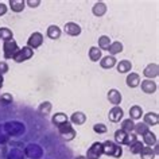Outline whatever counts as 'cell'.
Here are the masks:
<instances>
[{"label":"cell","instance_id":"obj_1","mask_svg":"<svg viewBox=\"0 0 159 159\" xmlns=\"http://www.w3.org/2000/svg\"><path fill=\"white\" fill-rule=\"evenodd\" d=\"M4 125V129L6 132L10 135V136H20V135L25 132L26 127L23 123L20 121H7Z\"/></svg>","mask_w":159,"mask_h":159},{"label":"cell","instance_id":"obj_2","mask_svg":"<svg viewBox=\"0 0 159 159\" xmlns=\"http://www.w3.org/2000/svg\"><path fill=\"white\" fill-rule=\"evenodd\" d=\"M43 155V150L41 146L35 144V143H31V144L26 146L25 148V157L30 158V159H41Z\"/></svg>","mask_w":159,"mask_h":159},{"label":"cell","instance_id":"obj_3","mask_svg":"<svg viewBox=\"0 0 159 159\" xmlns=\"http://www.w3.org/2000/svg\"><path fill=\"white\" fill-rule=\"evenodd\" d=\"M3 51H4V58H7V59L14 58V57H15V54H16L18 51H19L18 43L15 42L14 39L4 42V45H3Z\"/></svg>","mask_w":159,"mask_h":159},{"label":"cell","instance_id":"obj_4","mask_svg":"<svg viewBox=\"0 0 159 159\" xmlns=\"http://www.w3.org/2000/svg\"><path fill=\"white\" fill-rule=\"evenodd\" d=\"M58 131H59V134L63 136V139H66V140H71V139H74V136H75V131L73 129L70 121L58 125Z\"/></svg>","mask_w":159,"mask_h":159},{"label":"cell","instance_id":"obj_5","mask_svg":"<svg viewBox=\"0 0 159 159\" xmlns=\"http://www.w3.org/2000/svg\"><path fill=\"white\" fill-rule=\"evenodd\" d=\"M34 55V50L33 49H30V47H23L22 50H19L16 54H15V57H14V61L15 62H18V63H20L23 61H26V59H30L31 57Z\"/></svg>","mask_w":159,"mask_h":159},{"label":"cell","instance_id":"obj_6","mask_svg":"<svg viewBox=\"0 0 159 159\" xmlns=\"http://www.w3.org/2000/svg\"><path fill=\"white\" fill-rule=\"evenodd\" d=\"M102 155V146L101 143H93L88 150V158L86 159H98Z\"/></svg>","mask_w":159,"mask_h":159},{"label":"cell","instance_id":"obj_7","mask_svg":"<svg viewBox=\"0 0 159 159\" xmlns=\"http://www.w3.org/2000/svg\"><path fill=\"white\" fill-rule=\"evenodd\" d=\"M43 43V35L41 33H34L31 34V37L29 38V41H27V47H30V49H37Z\"/></svg>","mask_w":159,"mask_h":159},{"label":"cell","instance_id":"obj_8","mask_svg":"<svg viewBox=\"0 0 159 159\" xmlns=\"http://www.w3.org/2000/svg\"><path fill=\"white\" fill-rule=\"evenodd\" d=\"M65 33L70 37H78L81 34V27L74 22H69L65 25Z\"/></svg>","mask_w":159,"mask_h":159},{"label":"cell","instance_id":"obj_9","mask_svg":"<svg viewBox=\"0 0 159 159\" xmlns=\"http://www.w3.org/2000/svg\"><path fill=\"white\" fill-rule=\"evenodd\" d=\"M123 115H124V112H123V109L120 108V107H113L112 109L109 111V120L112 123H119L123 119Z\"/></svg>","mask_w":159,"mask_h":159},{"label":"cell","instance_id":"obj_10","mask_svg":"<svg viewBox=\"0 0 159 159\" xmlns=\"http://www.w3.org/2000/svg\"><path fill=\"white\" fill-rule=\"evenodd\" d=\"M144 77L147 78H154V77H157L158 73H159V66L157 65V63H150L148 66H146V69H144Z\"/></svg>","mask_w":159,"mask_h":159},{"label":"cell","instance_id":"obj_11","mask_svg":"<svg viewBox=\"0 0 159 159\" xmlns=\"http://www.w3.org/2000/svg\"><path fill=\"white\" fill-rule=\"evenodd\" d=\"M142 90L144 93H154L155 90H157V84L152 81V80H144V81H142Z\"/></svg>","mask_w":159,"mask_h":159},{"label":"cell","instance_id":"obj_12","mask_svg":"<svg viewBox=\"0 0 159 159\" xmlns=\"http://www.w3.org/2000/svg\"><path fill=\"white\" fill-rule=\"evenodd\" d=\"M108 100H109V102H112L115 107H117L121 101V93L119 92L117 89H111L108 92Z\"/></svg>","mask_w":159,"mask_h":159},{"label":"cell","instance_id":"obj_13","mask_svg":"<svg viewBox=\"0 0 159 159\" xmlns=\"http://www.w3.org/2000/svg\"><path fill=\"white\" fill-rule=\"evenodd\" d=\"M125 82H127V85H128L129 88H136V86L140 84V77H139L138 73H131V74H128Z\"/></svg>","mask_w":159,"mask_h":159},{"label":"cell","instance_id":"obj_14","mask_svg":"<svg viewBox=\"0 0 159 159\" xmlns=\"http://www.w3.org/2000/svg\"><path fill=\"white\" fill-rule=\"evenodd\" d=\"M115 65H116V59H115V57H112V55H107L100 62V66L102 69H111V67H113Z\"/></svg>","mask_w":159,"mask_h":159},{"label":"cell","instance_id":"obj_15","mask_svg":"<svg viewBox=\"0 0 159 159\" xmlns=\"http://www.w3.org/2000/svg\"><path fill=\"white\" fill-rule=\"evenodd\" d=\"M70 121L73 123V124L81 125L86 121V116H85V113H82V112H74L70 117Z\"/></svg>","mask_w":159,"mask_h":159},{"label":"cell","instance_id":"obj_16","mask_svg":"<svg viewBox=\"0 0 159 159\" xmlns=\"http://www.w3.org/2000/svg\"><path fill=\"white\" fill-rule=\"evenodd\" d=\"M92 12L94 16H102L105 12H107V4L105 3H96V4L93 6V8H92Z\"/></svg>","mask_w":159,"mask_h":159},{"label":"cell","instance_id":"obj_17","mask_svg":"<svg viewBox=\"0 0 159 159\" xmlns=\"http://www.w3.org/2000/svg\"><path fill=\"white\" fill-rule=\"evenodd\" d=\"M101 146H102V154L111 155V157H112L113 152H115V147H116V144L111 140H105L104 143H101Z\"/></svg>","mask_w":159,"mask_h":159},{"label":"cell","instance_id":"obj_18","mask_svg":"<svg viewBox=\"0 0 159 159\" xmlns=\"http://www.w3.org/2000/svg\"><path fill=\"white\" fill-rule=\"evenodd\" d=\"M158 123H159V116L157 113L150 112V113L144 115V124H147V125H157Z\"/></svg>","mask_w":159,"mask_h":159},{"label":"cell","instance_id":"obj_19","mask_svg":"<svg viewBox=\"0 0 159 159\" xmlns=\"http://www.w3.org/2000/svg\"><path fill=\"white\" fill-rule=\"evenodd\" d=\"M53 123L55 125H61V124H65V123L69 121V117L66 116V113H62V112H58V113H55L54 116H53Z\"/></svg>","mask_w":159,"mask_h":159},{"label":"cell","instance_id":"obj_20","mask_svg":"<svg viewBox=\"0 0 159 159\" xmlns=\"http://www.w3.org/2000/svg\"><path fill=\"white\" fill-rule=\"evenodd\" d=\"M143 142L147 144V147L155 146V144H157V136H155L151 131H147V132L143 135Z\"/></svg>","mask_w":159,"mask_h":159},{"label":"cell","instance_id":"obj_21","mask_svg":"<svg viewBox=\"0 0 159 159\" xmlns=\"http://www.w3.org/2000/svg\"><path fill=\"white\" fill-rule=\"evenodd\" d=\"M132 67V63L128 59H124V61H120L117 63V71L119 73H128Z\"/></svg>","mask_w":159,"mask_h":159},{"label":"cell","instance_id":"obj_22","mask_svg":"<svg viewBox=\"0 0 159 159\" xmlns=\"http://www.w3.org/2000/svg\"><path fill=\"white\" fill-rule=\"evenodd\" d=\"M7 159H25V152L19 148H11L7 154Z\"/></svg>","mask_w":159,"mask_h":159},{"label":"cell","instance_id":"obj_23","mask_svg":"<svg viewBox=\"0 0 159 159\" xmlns=\"http://www.w3.org/2000/svg\"><path fill=\"white\" fill-rule=\"evenodd\" d=\"M101 50L98 49V47L96 46H93V47H90L89 49V58H90V61H93V62H97L98 59H101Z\"/></svg>","mask_w":159,"mask_h":159},{"label":"cell","instance_id":"obj_24","mask_svg":"<svg viewBox=\"0 0 159 159\" xmlns=\"http://www.w3.org/2000/svg\"><path fill=\"white\" fill-rule=\"evenodd\" d=\"M47 37L51 39H58L61 37V29L58 26H50L47 29Z\"/></svg>","mask_w":159,"mask_h":159},{"label":"cell","instance_id":"obj_25","mask_svg":"<svg viewBox=\"0 0 159 159\" xmlns=\"http://www.w3.org/2000/svg\"><path fill=\"white\" fill-rule=\"evenodd\" d=\"M111 43L112 42H111L109 37H107V35H101V37L98 38V49L100 50H108Z\"/></svg>","mask_w":159,"mask_h":159},{"label":"cell","instance_id":"obj_26","mask_svg":"<svg viewBox=\"0 0 159 159\" xmlns=\"http://www.w3.org/2000/svg\"><path fill=\"white\" fill-rule=\"evenodd\" d=\"M10 7L15 12H22V11L25 10V2H23V0H11Z\"/></svg>","mask_w":159,"mask_h":159},{"label":"cell","instance_id":"obj_27","mask_svg":"<svg viewBox=\"0 0 159 159\" xmlns=\"http://www.w3.org/2000/svg\"><path fill=\"white\" fill-rule=\"evenodd\" d=\"M142 115H143V109L139 105L131 107V109H129V116H131V119H134V120H138V119L142 117Z\"/></svg>","mask_w":159,"mask_h":159},{"label":"cell","instance_id":"obj_28","mask_svg":"<svg viewBox=\"0 0 159 159\" xmlns=\"http://www.w3.org/2000/svg\"><path fill=\"white\" fill-rule=\"evenodd\" d=\"M142 159H154L155 158V152L151 147H143L140 151Z\"/></svg>","mask_w":159,"mask_h":159},{"label":"cell","instance_id":"obj_29","mask_svg":"<svg viewBox=\"0 0 159 159\" xmlns=\"http://www.w3.org/2000/svg\"><path fill=\"white\" fill-rule=\"evenodd\" d=\"M125 138H127V132H124L123 129H117L116 132H115V142H116L119 146L124 144Z\"/></svg>","mask_w":159,"mask_h":159},{"label":"cell","instance_id":"obj_30","mask_svg":"<svg viewBox=\"0 0 159 159\" xmlns=\"http://www.w3.org/2000/svg\"><path fill=\"white\" fill-rule=\"evenodd\" d=\"M0 38L6 42L11 41L12 39V31L10 29H7V27H0Z\"/></svg>","mask_w":159,"mask_h":159},{"label":"cell","instance_id":"obj_31","mask_svg":"<svg viewBox=\"0 0 159 159\" xmlns=\"http://www.w3.org/2000/svg\"><path fill=\"white\" fill-rule=\"evenodd\" d=\"M109 53L112 54V57L115 54H117V53H121L123 51V43L121 42H113V43H111V46H109Z\"/></svg>","mask_w":159,"mask_h":159},{"label":"cell","instance_id":"obj_32","mask_svg":"<svg viewBox=\"0 0 159 159\" xmlns=\"http://www.w3.org/2000/svg\"><path fill=\"white\" fill-rule=\"evenodd\" d=\"M134 127H135V123H134V120H131V119L121 121V129L127 134L131 132V131H134Z\"/></svg>","mask_w":159,"mask_h":159},{"label":"cell","instance_id":"obj_33","mask_svg":"<svg viewBox=\"0 0 159 159\" xmlns=\"http://www.w3.org/2000/svg\"><path fill=\"white\" fill-rule=\"evenodd\" d=\"M134 129H135V135H144L147 131H148V125L147 124H144V123H138V124H135V127H134Z\"/></svg>","mask_w":159,"mask_h":159},{"label":"cell","instance_id":"obj_34","mask_svg":"<svg viewBox=\"0 0 159 159\" xmlns=\"http://www.w3.org/2000/svg\"><path fill=\"white\" fill-rule=\"evenodd\" d=\"M8 136H10V135L6 132L4 125L0 124V144H6V143L8 142Z\"/></svg>","mask_w":159,"mask_h":159},{"label":"cell","instance_id":"obj_35","mask_svg":"<svg viewBox=\"0 0 159 159\" xmlns=\"http://www.w3.org/2000/svg\"><path fill=\"white\" fill-rule=\"evenodd\" d=\"M143 148V143L142 142H135L132 146H129V150L132 154H140V151Z\"/></svg>","mask_w":159,"mask_h":159},{"label":"cell","instance_id":"obj_36","mask_svg":"<svg viewBox=\"0 0 159 159\" xmlns=\"http://www.w3.org/2000/svg\"><path fill=\"white\" fill-rule=\"evenodd\" d=\"M51 102H49V101H45V102H42L41 105H39V111H41L42 113H45V115H47V113H50V111H51Z\"/></svg>","mask_w":159,"mask_h":159},{"label":"cell","instance_id":"obj_37","mask_svg":"<svg viewBox=\"0 0 159 159\" xmlns=\"http://www.w3.org/2000/svg\"><path fill=\"white\" fill-rule=\"evenodd\" d=\"M93 131L96 134H105L108 129H107V125L105 124H101V123H98V124H94L93 125Z\"/></svg>","mask_w":159,"mask_h":159},{"label":"cell","instance_id":"obj_38","mask_svg":"<svg viewBox=\"0 0 159 159\" xmlns=\"http://www.w3.org/2000/svg\"><path fill=\"white\" fill-rule=\"evenodd\" d=\"M135 142H138V140H136V135H135V134H127V138H125L124 144H127V146H132Z\"/></svg>","mask_w":159,"mask_h":159},{"label":"cell","instance_id":"obj_39","mask_svg":"<svg viewBox=\"0 0 159 159\" xmlns=\"http://www.w3.org/2000/svg\"><path fill=\"white\" fill-rule=\"evenodd\" d=\"M0 100H2L3 104H10V102H12V94H10V93H3Z\"/></svg>","mask_w":159,"mask_h":159},{"label":"cell","instance_id":"obj_40","mask_svg":"<svg viewBox=\"0 0 159 159\" xmlns=\"http://www.w3.org/2000/svg\"><path fill=\"white\" fill-rule=\"evenodd\" d=\"M121 155H123V148H121V146L116 144V147H115V152H113L112 157H115V158H120Z\"/></svg>","mask_w":159,"mask_h":159},{"label":"cell","instance_id":"obj_41","mask_svg":"<svg viewBox=\"0 0 159 159\" xmlns=\"http://www.w3.org/2000/svg\"><path fill=\"white\" fill-rule=\"evenodd\" d=\"M8 71V65H7L6 62H0V74H4V73H7Z\"/></svg>","mask_w":159,"mask_h":159},{"label":"cell","instance_id":"obj_42","mask_svg":"<svg viewBox=\"0 0 159 159\" xmlns=\"http://www.w3.org/2000/svg\"><path fill=\"white\" fill-rule=\"evenodd\" d=\"M27 4H29L31 8H34V7H38L41 4V0H27Z\"/></svg>","mask_w":159,"mask_h":159},{"label":"cell","instance_id":"obj_43","mask_svg":"<svg viewBox=\"0 0 159 159\" xmlns=\"http://www.w3.org/2000/svg\"><path fill=\"white\" fill-rule=\"evenodd\" d=\"M7 12V6L3 4V3H0V16H3Z\"/></svg>","mask_w":159,"mask_h":159},{"label":"cell","instance_id":"obj_44","mask_svg":"<svg viewBox=\"0 0 159 159\" xmlns=\"http://www.w3.org/2000/svg\"><path fill=\"white\" fill-rule=\"evenodd\" d=\"M3 81H4V80H3V75L0 74V88H2V86H3Z\"/></svg>","mask_w":159,"mask_h":159},{"label":"cell","instance_id":"obj_45","mask_svg":"<svg viewBox=\"0 0 159 159\" xmlns=\"http://www.w3.org/2000/svg\"><path fill=\"white\" fill-rule=\"evenodd\" d=\"M75 159H86V158H85V157H77Z\"/></svg>","mask_w":159,"mask_h":159}]
</instances>
